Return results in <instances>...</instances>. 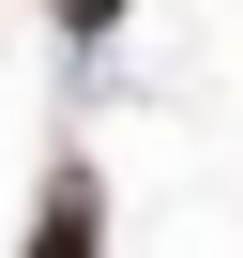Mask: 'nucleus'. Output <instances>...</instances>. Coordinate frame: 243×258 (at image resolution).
<instances>
[{"label":"nucleus","mask_w":243,"mask_h":258,"mask_svg":"<svg viewBox=\"0 0 243 258\" xmlns=\"http://www.w3.org/2000/svg\"><path fill=\"white\" fill-rule=\"evenodd\" d=\"M31 258H106V243H91V167L46 182V243H31Z\"/></svg>","instance_id":"1"},{"label":"nucleus","mask_w":243,"mask_h":258,"mask_svg":"<svg viewBox=\"0 0 243 258\" xmlns=\"http://www.w3.org/2000/svg\"><path fill=\"white\" fill-rule=\"evenodd\" d=\"M106 16H122V0H61V31H106Z\"/></svg>","instance_id":"2"}]
</instances>
